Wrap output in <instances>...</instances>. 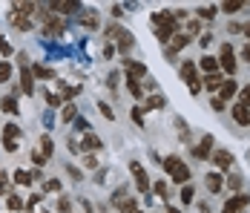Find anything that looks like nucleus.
<instances>
[{
	"label": "nucleus",
	"instance_id": "obj_1",
	"mask_svg": "<svg viewBox=\"0 0 250 213\" xmlns=\"http://www.w3.org/2000/svg\"><path fill=\"white\" fill-rule=\"evenodd\" d=\"M164 173H170V179H173L175 185H190V167L184 165L178 156H167L164 159Z\"/></svg>",
	"mask_w": 250,
	"mask_h": 213
},
{
	"label": "nucleus",
	"instance_id": "obj_2",
	"mask_svg": "<svg viewBox=\"0 0 250 213\" xmlns=\"http://www.w3.org/2000/svg\"><path fill=\"white\" fill-rule=\"evenodd\" d=\"M181 78L187 81V87H190V93L193 95L201 93V78H199V70H196L193 61H184V64H181Z\"/></svg>",
	"mask_w": 250,
	"mask_h": 213
},
{
	"label": "nucleus",
	"instance_id": "obj_3",
	"mask_svg": "<svg viewBox=\"0 0 250 213\" xmlns=\"http://www.w3.org/2000/svg\"><path fill=\"white\" fill-rule=\"evenodd\" d=\"M219 70H225L227 75H233L236 72V52H233V47L230 44H222V49H219Z\"/></svg>",
	"mask_w": 250,
	"mask_h": 213
},
{
	"label": "nucleus",
	"instance_id": "obj_4",
	"mask_svg": "<svg viewBox=\"0 0 250 213\" xmlns=\"http://www.w3.org/2000/svg\"><path fill=\"white\" fill-rule=\"evenodd\" d=\"M129 173H132V179H135V185H138V190H141V193L147 196L152 185H150V176H147V170H144V165L132 162V165H129Z\"/></svg>",
	"mask_w": 250,
	"mask_h": 213
},
{
	"label": "nucleus",
	"instance_id": "obj_5",
	"mask_svg": "<svg viewBox=\"0 0 250 213\" xmlns=\"http://www.w3.org/2000/svg\"><path fill=\"white\" fill-rule=\"evenodd\" d=\"M248 205H250V196H248V193H236V196H230V199L225 202L222 213H242Z\"/></svg>",
	"mask_w": 250,
	"mask_h": 213
},
{
	"label": "nucleus",
	"instance_id": "obj_6",
	"mask_svg": "<svg viewBox=\"0 0 250 213\" xmlns=\"http://www.w3.org/2000/svg\"><path fill=\"white\" fill-rule=\"evenodd\" d=\"M23 58H26V55H21V87H23L26 95H32V93H35V78H32V70L26 67Z\"/></svg>",
	"mask_w": 250,
	"mask_h": 213
},
{
	"label": "nucleus",
	"instance_id": "obj_7",
	"mask_svg": "<svg viewBox=\"0 0 250 213\" xmlns=\"http://www.w3.org/2000/svg\"><path fill=\"white\" fill-rule=\"evenodd\" d=\"M138 78H147V67L141 61H126V81H138Z\"/></svg>",
	"mask_w": 250,
	"mask_h": 213
},
{
	"label": "nucleus",
	"instance_id": "obj_8",
	"mask_svg": "<svg viewBox=\"0 0 250 213\" xmlns=\"http://www.w3.org/2000/svg\"><path fill=\"white\" fill-rule=\"evenodd\" d=\"M227 78L222 75V72H213V75H204L201 78V84L207 87V93H216V90H222V84H225Z\"/></svg>",
	"mask_w": 250,
	"mask_h": 213
},
{
	"label": "nucleus",
	"instance_id": "obj_9",
	"mask_svg": "<svg viewBox=\"0 0 250 213\" xmlns=\"http://www.w3.org/2000/svg\"><path fill=\"white\" fill-rule=\"evenodd\" d=\"M213 162H216L219 170H230V167H233V153H230V150H216V153H213Z\"/></svg>",
	"mask_w": 250,
	"mask_h": 213
},
{
	"label": "nucleus",
	"instance_id": "obj_10",
	"mask_svg": "<svg viewBox=\"0 0 250 213\" xmlns=\"http://www.w3.org/2000/svg\"><path fill=\"white\" fill-rule=\"evenodd\" d=\"M210 153H213V136H204V139H201V142L196 144L193 156H196V159H207Z\"/></svg>",
	"mask_w": 250,
	"mask_h": 213
},
{
	"label": "nucleus",
	"instance_id": "obj_11",
	"mask_svg": "<svg viewBox=\"0 0 250 213\" xmlns=\"http://www.w3.org/2000/svg\"><path fill=\"white\" fill-rule=\"evenodd\" d=\"M230 113H233V121H236V124H242V127H248L250 124V110L245 107V104H233Z\"/></svg>",
	"mask_w": 250,
	"mask_h": 213
},
{
	"label": "nucleus",
	"instance_id": "obj_12",
	"mask_svg": "<svg viewBox=\"0 0 250 213\" xmlns=\"http://www.w3.org/2000/svg\"><path fill=\"white\" fill-rule=\"evenodd\" d=\"M23 136V130L15 124V121H9V124H3V142H18Z\"/></svg>",
	"mask_w": 250,
	"mask_h": 213
},
{
	"label": "nucleus",
	"instance_id": "obj_13",
	"mask_svg": "<svg viewBox=\"0 0 250 213\" xmlns=\"http://www.w3.org/2000/svg\"><path fill=\"white\" fill-rule=\"evenodd\" d=\"M187 44H190V35H181V32H178V35H173V41L167 44V55H175L178 49H184Z\"/></svg>",
	"mask_w": 250,
	"mask_h": 213
},
{
	"label": "nucleus",
	"instance_id": "obj_14",
	"mask_svg": "<svg viewBox=\"0 0 250 213\" xmlns=\"http://www.w3.org/2000/svg\"><path fill=\"white\" fill-rule=\"evenodd\" d=\"M219 93H222V95H219V98H222V101H225V104H227V101H230L233 95H239V84H236L233 78H227L225 84H222V90H219Z\"/></svg>",
	"mask_w": 250,
	"mask_h": 213
},
{
	"label": "nucleus",
	"instance_id": "obj_15",
	"mask_svg": "<svg viewBox=\"0 0 250 213\" xmlns=\"http://www.w3.org/2000/svg\"><path fill=\"white\" fill-rule=\"evenodd\" d=\"M170 24H178L173 18V12L164 9V12H155V15H152V26H155V29H158V26H170Z\"/></svg>",
	"mask_w": 250,
	"mask_h": 213
},
{
	"label": "nucleus",
	"instance_id": "obj_16",
	"mask_svg": "<svg viewBox=\"0 0 250 213\" xmlns=\"http://www.w3.org/2000/svg\"><path fill=\"white\" fill-rule=\"evenodd\" d=\"M199 70L204 72V75H213V72H219V61H216L213 55H204L199 61Z\"/></svg>",
	"mask_w": 250,
	"mask_h": 213
},
{
	"label": "nucleus",
	"instance_id": "obj_17",
	"mask_svg": "<svg viewBox=\"0 0 250 213\" xmlns=\"http://www.w3.org/2000/svg\"><path fill=\"white\" fill-rule=\"evenodd\" d=\"M29 70H32V78H41V81H46V78H55V72H52L46 64H32Z\"/></svg>",
	"mask_w": 250,
	"mask_h": 213
},
{
	"label": "nucleus",
	"instance_id": "obj_18",
	"mask_svg": "<svg viewBox=\"0 0 250 213\" xmlns=\"http://www.w3.org/2000/svg\"><path fill=\"white\" fill-rule=\"evenodd\" d=\"M83 150H92V153H95V150H101V139H98V136H92V133H83L81 153H83Z\"/></svg>",
	"mask_w": 250,
	"mask_h": 213
},
{
	"label": "nucleus",
	"instance_id": "obj_19",
	"mask_svg": "<svg viewBox=\"0 0 250 213\" xmlns=\"http://www.w3.org/2000/svg\"><path fill=\"white\" fill-rule=\"evenodd\" d=\"M118 202V208L124 213H135L138 211V202H135V196H124V199H115Z\"/></svg>",
	"mask_w": 250,
	"mask_h": 213
},
{
	"label": "nucleus",
	"instance_id": "obj_20",
	"mask_svg": "<svg viewBox=\"0 0 250 213\" xmlns=\"http://www.w3.org/2000/svg\"><path fill=\"white\" fill-rule=\"evenodd\" d=\"M0 110H3V113H9V116H18V113H21V107H18V101H15L12 95L0 101Z\"/></svg>",
	"mask_w": 250,
	"mask_h": 213
},
{
	"label": "nucleus",
	"instance_id": "obj_21",
	"mask_svg": "<svg viewBox=\"0 0 250 213\" xmlns=\"http://www.w3.org/2000/svg\"><path fill=\"white\" fill-rule=\"evenodd\" d=\"M12 179H15L18 185H23V188H29V185L35 182V179H32V170H23V167H21V170H15V176H12Z\"/></svg>",
	"mask_w": 250,
	"mask_h": 213
},
{
	"label": "nucleus",
	"instance_id": "obj_22",
	"mask_svg": "<svg viewBox=\"0 0 250 213\" xmlns=\"http://www.w3.org/2000/svg\"><path fill=\"white\" fill-rule=\"evenodd\" d=\"M167 104V98L164 95H158V93H152L150 98H147V104H144V110H161Z\"/></svg>",
	"mask_w": 250,
	"mask_h": 213
},
{
	"label": "nucleus",
	"instance_id": "obj_23",
	"mask_svg": "<svg viewBox=\"0 0 250 213\" xmlns=\"http://www.w3.org/2000/svg\"><path fill=\"white\" fill-rule=\"evenodd\" d=\"M207 188H210V193H219L222 190V173L216 170V173H207Z\"/></svg>",
	"mask_w": 250,
	"mask_h": 213
},
{
	"label": "nucleus",
	"instance_id": "obj_24",
	"mask_svg": "<svg viewBox=\"0 0 250 213\" xmlns=\"http://www.w3.org/2000/svg\"><path fill=\"white\" fill-rule=\"evenodd\" d=\"M196 15H199L201 21H213L219 15V6H201V9H196Z\"/></svg>",
	"mask_w": 250,
	"mask_h": 213
},
{
	"label": "nucleus",
	"instance_id": "obj_25",
	"mask_svg": "<svg viewBox=\"0 0 250 213\" xmlns=\"http://www.w3.org/2000/svg\"><path fill=\"white\" fill-rule=\"evenodd\" d=\"M43 32H46V35H61V32H63V24L55 21V18H49V21L43 24Z\"/></svg>",
	"mask_w": 250,
	"mask_h": 213
},
{
	"label": "nucleus",
	"instance_id": "obj_26",
	"mask_svg": "<svg viewBox=\"0 0 250 213\" xmlns=\"http://www.w3.org/2000/svg\"><path fill=\"white\" fill-rule=\"evenodd\" d=\"M126 90H129V95H132L135 101H141V98H144V90H141V81H126Z\"/></svg>",
	"mask_w": 250,
	"mask_h": 213
},
{
	"label": "nucleus",
	"instance_id": "obj_27",
	"mask_svg": "<svg viewBox=\"0 0 250 213\" xmlns=\"http://www.w3.org/2000/svg\"><path fill=\"white\" fill-rule=\"evenodd\" d=\"M132 47H135V38H132V35L126 32L124 38L118 41V52H121V55H126V52H129V49H132Z\"/></svg>",
	"mask_w": 250,
	"mask_h": 213
},
{
	"label": "nucleus",
	"instance_id": "obj_28",
	"mask_svg": "<svg viewBox=\"0 0 250 213\" xmlns=\"http://www.w3.org/2000/svg\"><path fill=\"white\" fill-rule=\"evenodd\" d=\"M126 35V29H121V26H106V38H109V41H121V38H124Z\"/></svg>",
	"mask_w": 250,
	"mask_h": 213
},
{
	"label": "nucleus",
	"instance_id": "obj_29",
	"mask_svg": "<svg viewBox=\"0 0 250 213\" xmlns=\"http://www.w3.org/2000/svg\"><path fill=\"white\" fill-rule=\"evenodd\" d=\"M6 205H9V211H23L26 208V202L21 196H6Z\"/></svg>",
	"mask_w": 250,
	"mask_h": 213
},
{
	"label": "nucleus",
	"instance_id": "obj_30",
	"mask_svg": "<svg viewBox=\"0 0 250 213\" xmlns=\"http://www.w3.org/2000/svg\"><path fill=\"white\" fill-rule=\"evenodd\" d=\"M52 150H55V142H52L49 136H41V153H43V156L49 159V156H52Z\"/></svg>",
	"mask_w": 250,
	"mask_h": 213
},
{
	"label": "nucleus",
	"instance_id": "obj_31",
	"mask_svg": "<svg viewBox=\"0 0 250 213\" xmlns=\"http://www.w3.org/2000/svg\"><path fill=\"white\" fill-rule=\"evenodd\" d=\"M239 9H245V3L242 0H227V3H222V12H227V15H233V12H239Z\"/></svg>",
	"mask_w": 250,
	"mask_h": 213
},
{
	"label": "nucleus",
	"instance_id": "obj_32",
	"mask_svg": "<svg viewBox=\"0 0 250 213\" xmlns=\"http://www.w3.org/2000/svg\"><path fill=\"white\" fill-rule=\"evenodd\" d=\"M12 78V64L9 61H0V84H6Z\"/></svg>",
	"mask_w": 250,
	"mask_h": 213
},
{
	"label": "nucleus",
	"instance_id": "obj_33",
	"mask_svg": "<svg viewBox=\"0 0 250 213\" xmlns=\"http://www.w3.org/2000/svg\"><path fill=\"white\" fill-rule=\"evenodd\" d=\"M242 182H245V179H242L239 173H230V176H227V188H233V190L242 188Z\"/></svg>",
	"mask_w": 250,
	"mask_h": 213
},
{
	"label": "nucleus",
	"instance_id": "obj_34",
	"mask_svg": "<svg viewBox=\"0 0 250 213\" xmlns=\"http://www.w3.org/2000/svg\"><path fill=\"white\" fill-rule=\"evenodd\" d=\"M98 110H101V116H104V118H115V113H112V107H109V104H106V101H98Z\"/></svg>",
	"mask_w": 250,
	"mask_h": 213
},
{
	"label": "nucleus",
	"instance_id": "obj_35",
	"mask_svg": "<svg viewBox=\"0 0 250 213\" xmlns=\"http://www.w3.org/2000/svg\"><path fill=\"white\" fill-rule=\"evenodd\" d=\"M181 202H184V205L193 202V185H184V188H181Z\"/></svg>",
	"mask_w": 250,
	"mask_h": 213
},
{
	"label": "nucleus",
	"instance_id": "obj_36",
	"mask_svg": "<svg viewBox=\"0 0 250 213\" xmlns=\"http://www.w3.org/2000/svg\"><path fill=\"white\" fill-rule=\"evenodd\" d=\"M69 208H72L69 196H61V199H58V213H69Z\"/></svg>",
	"mask_w": 250,
	"mask_h": 213
},
{
	"label": "nucleus",
	"instance_id": "obj_37",
	"mask_svg": "<svg viewBox=\"0 0 250 213\" xmlns=\"http://www.w3.org/2000/svg\"><path fill=\"white\" fill-rule=\"evenodd\" d=\"M152 193H155V196H161V199H167V185H164V182H155V185H152Z\"/></svg>",
	"mask_w": 250,
	"mask_h": 213
},
{
	"label": "nucleus",
	"instance_id": "obj_38",
	"mask_svg": "<svg viewBox=\"0 0 250 213\" xmlns=\"http://www.w3.org/2000/svg\"><path fill=\"white\" fill-rule=\"evenodd\" d=\"M239 104H245V107L250 110V84L245 87V90H239Z\"/></svg>",
	"mask_w": 250,
	"mask_h": 213
},
{
	"label": "nucleus",
	"instance_id": "obj_39",
	"mask_svg": "<svg viewBox=\"0 0 250 213\" xmlns=\"http://www.w3.org/2000/svg\"><path fill=\"white\" fill-rule=\"evenodd\" d=\"M129 116H132V121H135L138 127H144V110H138V107H132V113H129Z\"/></svg>",
	"mask_w": 250,
	"mask_h": 213
},
{
	"label": "nucleus",
	"instance_id": "obj_40",
	"mask_svg": "<svg viewBox=\"0 0 250 213\" xmlns=\"http://www.w3.org/2000/svg\"><path fill=\"white\" fill-rule=\"evenodd\" d=\"M75 113H78L75 104H66V107H63V121H72L75 118Z\"/></svg>",
	"mask_w": 250,
	"mask_h": 213
},
{
	"label": "nucleus",
	"instance_id": "obj_41",
	"mask_svg": "<svg viewBox=\"0 0 250 213\" xmlns=\"http://www.w3.org/2000/svg\"><path fill=\"white\" fill-rule=\"evenodd\" d=\"M43 190H46V193H58V190H61V182H58V179H49V182L43 185Z\"/></svg>",
	"mask_w": 250,
	"mask_h": 213
},
{
	"label": "nucleus",
	"instance_id": "obj_42",
	"mask_svg": "<svg viewBox=\"0 0 250 213\" xmlns=\"http://www.w3.org/2000/svg\"><path fill=\"white\" fill-rule=\"evenodd\" d=\"M32 162H35V165L41 167V165H46V162H49V159H46V156H43V153H41V150H35V153H32Z\"/></svg>",
	"mask_w": 250,
	"mask_h": 213
},
{
	"label": "nucleus",
	"instance_id": "obj_43",
	"mask_svg": "<svg viewBox=\"0 0 250 213\" xmlns=\"http://www.w3.org/2000/svg\"><path fill=\"white\" fill-rule=\"evenodd\" d=\"M83 26H86V29H95V26H98V18H95V15H83Z\"/></svg>",
	"mask_w": 250,
	"mask_h": 213
},
{
	"label": "nucleus",
	"instance_id": "obj_44",
	"mask_svg": "<svg viewBox=\"0 0 250 213\" xmlns=\"http://www.w3.org/2000/svg\"><path fill=\"white\" fill-rule=\"evenodd\" d=\"M210 107H213V110H216V113H222V110H225V101H222V98H219V95H216V98H213V101H210Z\"/></svg>",
	"mask_w": 250,
	"mask_h": 213
},
{
	"label": "nucleus",
	"instance_id": "obj_45",
	"mask_svg": "<svg viewBox=\"0 0 250 213\" xmlns=\"http://www.w3.org/2000/svg\"><path fill=\"white\" fill-rule=\"evenodd\" d=\"M106 87H109V90H115V87H118V72H112V75L106 78Z\"/></svg>",
	"mask_w": 250,
	"mask_h": 213
},
{
	"label": "nucleus",
	"instance_id": "obj_46",
	"mask_svg": "<svg viewBox=\"0 0 250 213\" xmlns=\"http://www.w3.org/2000/svg\"><path fill=\"white\" fill-rule=\"evenodd\" d=\"M75 130H78V133H89V127H86V121H83V118L75 121Z\"/></svg>",
	"mask_w": 250,
	"mask_h": 213
},
{
	"label": "nucleus",
	"instance_id": "obj_47",
	"mask_svg": "<svg viewBox=\"0 0 250 213\" xmlns=\"http://www.w3.org/2000/svg\"><path fill=\"white\" fill-rule=\"evenodd\" d=\"M46 104H49V107H58V104H61V98H58V95H52V93H46Z\"/></svg>",
	"mask_w": 250,
	"mask_h": 213
},
{
	"label": "nucleus",
	"instance_id": "obj_48",
	"mask_svg": "<svg viewBox=\"0 0 250 213\" xmlns=\"http://www.w3.org/2000/svg\"><path fill=\"white\" fill-rule=\"evenodd\" d=\"M83 165L89 167V170H95V167H98V162H95V156H86V159H83Z\"/></svg>",
	"mask_w": 250,
	"mask_h": 213
},
{
	"label": "nucleus",
	"instance_id": "obj_49",
	"mask_svg": "<svg viewBox=\"0 0 250 213\" xmlns=\"http://www.w3.org/2000/svg\"><path fill=\"white\" fill-rule=\"evenodd\" d=\"M3 147H6V153H15L18 150V142H3Z\"/></svg>",
	"mask_w": 250,
	"mask_h": 213
},
{
	"label": "nucleus",
	"instance_id": "obj_50",
	"mask_svg": "<svg viewBox=\"0 0 250 213\" xmlns=\"http://www.w3.org/2000/svg\"><path fill=\"white\" fill-rule=\"evenodd\" d=\"M6 182H9V176H6V173H3V170H0V193H3V190H6Z\"/></svg>",
	"mask_w": 250,
	"mask_h": 213
},
{
	"label": "nucleus",
	"instance_id": "obj_51",
	"mask_svg": "<svg viewBox=\"0 0 250 213\" xmlns=\"http://www.w3.org/2000/svg\"><path fill=\"white\" fill-rule=\"evenodd\" d=\"M0 52H3V55H12V47H9L6 41H0Z\"/></svg>",
	"mask_w": 250,
	"mask_h": 213
},
{
	"label": "nucleus",
	"instance_id": "obj_52",
	"mask_svg": "<svg viewBox=\"0 0 250 213\" xmlns=\"http://www.w3.org/2000/svg\"><path fill=\"white\" fill-rule=\"evenodd\" d=\"M242 61H248V64H250V44L242 49Z\"/></svg>",
	"mask_w": 250,
	"mask_h": 213
},
{
	"label": "nucleus",
	"instance_id": "obj_53",
	"mask_svg": "<svg viewBox=\"0 0 250 213\" xmlns=\"http://www.w3.org/2000/svg\"><path fill=\"white\" fill-rule=\"evenodd\" d=\"M69 173H72V179H75V182H81V170H78V167H69Z\"/></svg>",
	"mask_w": 250,
	"mask_h": 213
},
{
	"label": "nucleus",
	"instance_id": "obj_54",
	"mask_svg": "<svg viewBox=\"0 0 250 213\" xmlns=\"http://www.w3.org/2000/svg\"><path fill=\"white\" fill-rule=\"evenodd\" d=\"M199 208H201V213H210V205H207V202H201Z\"/></svg>",
	"mask_w": 250,
	"mask_h": 213
},
{
	"label": "nucleus",
	"instance_id": "obj_55",
	"mask_svg": "<svg viewBox=\"0 0 250 213\" xmlns=\"http://www.w3.org/2000/svg\"><path fill=\"white\" fill-rule=\"evenodd\" d=\"M242 32H245V35L250 38V24H245V26H242Z\"/></svg>",
	"mask_w": 250,
	"mask_h": 213
},
{
	"label": "nucleus",
	"instance_id": "obj_56",
	"mask_svg": "<svg viewBox=\"0 0 250 213\" xmlns=\"http://www.w3.org/2000/svg\"><path fill=\"white\" fill-rule=\"evenodd\" d=\"M167 213H181V211H178V208H170V211H167Z\"/></svg>",
	"mask_w": 250,
	"mask_h": 213
},
{
	"label": "nucleus",
	"instance_id": "obj_57",
	"mask_svg": "<svg viewBox=\"0 0 250 213\" xmlns=\"http://www.w3.org/2000/svg\"><path fill=\"white\" fill-rule=\"evenodd\" d=\"M135 213H141V211H135Z\"/></svg>",
	"mask_w": 250,
	"mask_h": 213
},
{
	"label": "nucleus",
	"instance_id": "obj_58",
	"mask_svg": "<svg viewBox=\"0 0 250 213\" xmlns=\"http://www.w3.org/2000/svg\"><path fill=\"white\" fill-rule=\"evenodd\" d=\"M248 159H250V153H248Z\"/></svg>",
	"mask_w": 250,
	"mask_h": 213
},
{
	"label": "nucleus",
	"instance_id": "obj_59",
	"mask_svg": "<svg viewBox=\"0 0 250 213\" xmlns=\"http://www.w3.org/2000/svg\"><path fill=\"white\" fill-rule=\"evenodd\" d=\"M46 213H49V211H46Z\"/></svg>",
	"mask_w": 250,
	"mask_h": 213
}]
</instances>
